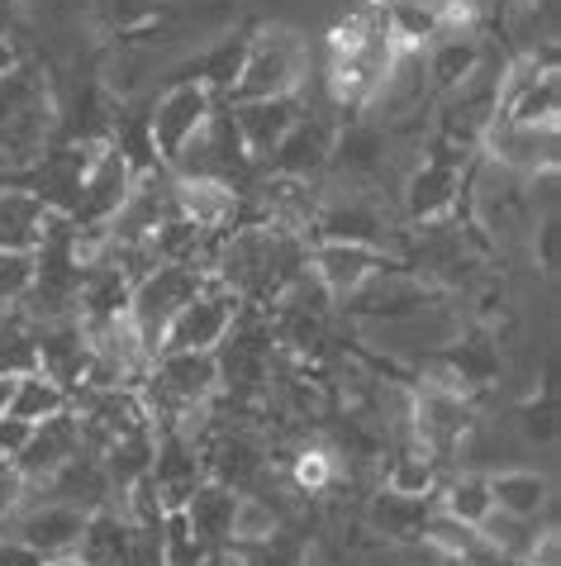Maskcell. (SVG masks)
Returning a JSON list of instances; mask_svg holds the SVG:
<instances>
[{
	"instance_id": "obj_37",
	"label": "cell",
	"mask_w": 561,
	"mask_h": 566,
	"mask_svg": "<svg viewBox=\"0 0 561 566\" xmlns=\"http://www.w3.org/2000/svg\"><path fill=\"white\" fill-rule=\"evenodd\" d=\"M29 286H34V253H6L0 248V310L24 305Z\"/></svg>"
},
{
	"instance_id": "obj_1",
	"label": "cell",
	"mask_w": 561,
	"mask_h": 566,
	"mask_svg": "<svg viewBox=\"0 0 561 566\" xmlns=\"http://www.w3.org/2000/svg\"><path fill=\"white\" fill-rule=\"evenodd\" d=\"M395 67L400 49L391 39L385 0H367L329 29V96L342 109H367L377 96H385Z\"/></svg>"
},
{
	"instance_id": "obj_45",
	"label": "cell",
	"mask_w": 561,
	"mask_h": 566,
	"mask_svg": "<svg viewBox=\"0 0 561 566\" xmlns=\"http://www.w3.org/2000/svg\"><path fill=\"white\" fill-rule=\"evenodd\" d=\"M14 62H20V49H14V39H10V34H0V76H6Z\"/></svg>"
},
{
	"instance_id": "obj_23",
	"label": "cell",
	"mask_w": 561,
	"mask_h": 566,
	"mask_svg": "<svg viewBox=\"0 0 561 566\" xmlns=\"http://www.w3.org/2000/svg\"><path fill=\"white\" fill-rule=\"evenodd\" d=\"M381 229H385L381 210L371 206V200H362L357 191L329 200V206L315 214V233H319V239H334V243H371V248H377Z\"/></svg>"
},
{
	"instance_id": "obj_15",
	"label": "cell",
	"mask_w": 561,
	"mask_h": 566,
	"mask_svg": "<svg viewBox=\"0 0 561 566\" xmlns=\"http://www.w3.org/2000/svg\"><path fill=\"white\" fill-rule=\"evenodd\" d=\"M305 115V101L300 96H267V101H233V138L247 163L267 167V157L280 148V138L295 129V119Z\"/></svg>"
},
{
	"instance_id": "obj_11",
	"label": "cell",
	"mask_w": 561,
	"mask_h": 566,
	"mask_svg": "<svg viewBox=\"0 0 561 566\" xmlns=\"http://www.w3.org/2000/svg\"><path fill=\"white\" fill-rule=\"evenodd\" d=\"M239 314H243L239 291H229L220 276H205V286H200L191 301L177 310V319L167 324L158 353H220V343L233 334Z\"/></svg>"
},
{
	"instance_id": "obj_12",
	"label": "cell",
	"mask_w": 561,
	"mask_h": 566,
	"mask_svg": "<svg viewBox=\"0 0 561 566\" xmlns=\"http://www.w3.org/2000/svg\"><path fill=\"white\" fill-rule=\"evenodd\" d=\"M134 163H129V153H124L115 138H105L100 153L91 157V167H86V177H82V191H76V206L67 214V224L72 229H110L119 210H124V200H129L134 191Z\"/></svg>"
},
{
	"instance_id": "obj_13",
	"label": "cell",
	"mask_w": 561,
	"mask_h": 566,
	"mask_svg": "<svg viewBox=\"0 0 561 566\" xmlns=\"http://www.w3.org/2000/svg\"><path fill=\"white\" fill-rule=\"evenodd\" d=\"M385 266H395L381 248L371 243H334V239H319L315 253H309V276L324 286L329 301H352L362 295L371 281H377Z\"/></svg>"
},
{
	"instance_id": "obj_25",
	"label": "cell",
	"mask_w": 561,
	"mask_h": 566,
	"mask_svg": "<svg viewBox=\"0 0 561 566\" xmlns=\"http://www.w3.org/2000/svg\"><path fill=\"white\" fill-rule=\"evenodd\" d=\"M233 505H239V491H233V485H224V481H210V476H205L191 495H186L181 514L191 518V528L214 547V553H220V547H229Z\"/></svg>"
},
{
	"instance_id": "obj_26",
	"label": "cell",
	"mask_w": 561,
	"mask_h": 566,
	"mask_svg": "<svg viewBox=\"0 0 561 566\" xmlns=\"http://www.w3.org/2000/svg\"><path fill=\"white\" fill-rule=\"evenodd\" d=\"M490 481V500L500 514L514 518H538L542 510L552 505V481L542 471H528V467H514V471H495Z\"/></svg>"
},
{
	"instance_id": "obj_9",
	"label": "cell",
	"mask_w": 561,
	"mask_h": 566,
	"mask_svg": "<svg viewBox=\"0 0 561 566\" xmlns=\"http://www.w3.org/2000/svg\"><path fill=\"white\" fill-rule=\"evenodd\" d=\"M495 109L514 124H557L561 129V82L552 53H519L495 76Z\"/></svg>"
},
{
	"instance_id": "obj_2",
	"label": "cell",
	"mask_w": 561,
	"mask_h": 566,
	"mask_svg": "<svg viewBox=\"0 0 561 566\" xmlns=\"http://www.w3.org/2000/svg\"><path fill=\"white\" fill-rule=\"evenodd\" d=\"M300 272H305L300 239L276 224H253L233 233L210 266V276H220L229 291H239V301H276Z\"/></svg>"
},
{
	"instance_id": "obj_39",
	"label": "cell",
	"mask_w": 561,
	"mask_h": 566,
	"mask_svg": "<svg viewBox=\"0 0 561 566\" xmlns=\"http://www.w3.org/2000/svg\"><path fill=\"white\" fill-rule=\"evenodd\" d=\"M334 452L329 448H305L300 458H295V467H290V476H295V485H300L305 495H319V491H329L334 485Z\"/></svg>"
},
{
	"instance_id": "obj_40",
	"label": "cell",
	"mask_w": 561,
	"mask_h": 566,
	"mask_svg": "<svg viewBox=\"0 0 561 566\" xmlns=\"http://www.w3.org/2000/svg\"><path fill=\"white\" fill-rule=\"evenodd\" d=\"M247 566H309V547L290 533H276V538L257 543V557L247 553Z\"/></svg>"
},
{
	"instance_id": "obj_5",
	"label": "cell",
	"mask_w": 561,
	"mask_h": 566,
	"mask_svg": "<svg viewBox=\"0 0 561 566\" xmlns=\"http://www.w3.org/2000/svg\"><path fill=\"white\" fill-rule=\"evenodd\" d=\"M472 157L476 148L457 144V138H447V134L433 138V148L419 157V167L404 181V214L414 224H443L462 206V191L472 181Z\"/></svg>"
},
{
	"instance_id": "obj_36",
	"label": "cell",
	"mask_w": 561,
	"mask_h": 566,
	"mask_svg": "<svg viewBox=\"0 0 561 566\" xmlns=\"http://www.w3.org/2000/svg\"><path fill=\"white\" fill-rule=\"evenodd\" d=\"M519 429L528 443H552L557 438V386H552V371L542 376V386L519 405Z\"/></svg>"
},
{
	"instance_id": "obj_22",
	"label": "cell",
	"mask_w": 561,
	"mask_h": 566,
	"mask_svg": "<svg viewBox=\"0 0 561 566\" xmlns=\"http://www.w3.org/2000/svg\"><path fill=\"white\" fill-rule=\"evenodd\" d=\"M57 219L62 214H53L34 191H24V186H0V248H6V253H34Z\"/></svg>"
},
{
	"instance_id": "obj_47",
	"label": "cell",
	"mask_w": 561,
	"mask_h": 566,
	"mask_svg": "<svg viewBox=\"0 0 561 566\" xmlns=\"http://www.w3.org/2000/svg\"><path fill=\"white\" fill-rule=\"evenodd\" d=\"M10 390H14V381H10V376H0V419H6V405H10Z\"/></svg>"
},
{
	"instance_id": "obj_14",
	"label": "cell",
	"mask_w": 561,
	"mask_h": 566,
	"mask_svg": "<svg viewBox=\"0 0 561 566\" xmlns=\"http://www.w3.org/2000/svg\"><path fill=\"white\" fill-rule=\"evenodd\" d=\"M414 438L419 443H428L438 458H452L466 433H472L476 423V410H472V396H462V390H447L438 381H424L414 396Z\"/></svg>"
},
{
	"instance_id": "obj_31",
	"label": "cell",
	"mask_w": 561,
	"mask_h": 566,
	"mask_svg": "<svg viewBox=\"0 0 561 566\" xmlns=\"http://www.w3.org/2000/svg\"><path fill=\"white\" fill-rule=\"evenodd\" d=\"M329 167H338L348 181H362V177H377L385 167V138L377 129H342L334 138V157Z\"/></svg>"
},
{
	"instance_id": "obj_43",
	"label": "cell",
	"mask_w": 561,
	"mask_h": 566,
	"mask_svg": "<svg viewBox=\"0 0 561 566\" xmlns=\"http://www.w3.org/2000/svg\"><path fill=\"white\" fill-rule=\"evenodd\" d=\"M24 491H29V485H24V476H20V471H14V462H6V458H0V524H6V518H10L14 510H20Z\"/></svg>"
},
{
	"instance_id": "obj_46",
	"label": "cell",
	"mask_w": 561,
	"mask_h": 566,
	"mask_svg": "<svg viewBox=\"0 0 561 566\" xmlns=\"http://www.w3.org/2000/svg\"><path fill=\"white\" fill-rule=\"evenodd\" d=\"M14 14H20V0H0V34L14 29Z\"/></svg>"
},
{
	"instance_id": "obj_29",
	"label": "cell",
	"mask_w": 561,
	"mask_h": 566,
	"mask_svg": "<svg viewBox=\"0 0 561 566\" xmlns=\"http://www.w3.org/2000/svg\"><path fill=\"white\" fill-rule=\"evenodd\" d=\"M158 562L162 566H210L214 547L191 528L181 510H162L158 518Z\"/></svg>"
},
{
	"instance_id": "obj_28",
	"label": "cell",
	"mask_w": 561,
	"mask_h": 566,
	"mask_svg": "<svg viewBox=\"0 0 561 566\" xmlns=\"http://www.w3.org/2000/svg\"><path fill=\"white\" fill-rule=\"evenodd\" d=\"M62 410H72V390L53 381L49 371H29L14 381L10 390V405H6V419H20V423H43Z\"/></svg>"
},
{
	"instance_id": "obj_35",
	"label": "cell",
	"mask_w": 561,
	"mask_h": 566,
	"mask_svg": "<svg viewBox=\"0 0 561 566\" xmlns=\"http://www.w3.org/2000/svg\"><path fill=\"white\" fill-rule=\"evenodd\" d=\"M253 471H262L257 448L247 443V438H224V443L210 452L205 476H210V481H224V485H233V491H239V485L253 476Z\"/></svg>"
},
{
	"instance_id": "obj_18",
	"label": "cell",
	"mask_w": 561,
	"mask_h": 566,
	"mask_svg": "<svg viewBox=\"0 0 561 566\" xmlns=\"http://www.w3.org/2000/svg\"><path fill=\"white\" fill-rule=\"evenodd\" d=\"M86 514L82 505H67V500H49V505L29 510L14 518V533L10 538L29 543L34 553H43L49 562H72L76 557V543H82L86 533Z\"/></svg>"
},
{
	"instance_id": "obj_27",
	"label": "cell",
	"mask_w": 561,
	"mask_h": 566,
	"mask_svg": "<svg viewBox=\"0 0 561 566\" xmlns=\"http://www.w3.org/2000/svg\"><path fill=\"white\" fill-rule=\"evenodd\" d=\"M438 467H443L438 452H433L428 443H419V438L410 433L400 443V452L391 458V471H385V491L428 500L433 491H438Z\"/></svg>"
},
{
	"instance_id": "obj_16",
	"label": "cell",
	"mask_w": 561,
	"mask_h": 566,
	"mask_svg": "<svg viewBox=\"0 0 561 566\" xmlns=\"http://www.w3.org/2000/svg\"><path fill=\"white\" fill-rule=\"evenodd\" d=\"M82 448H86L82 419H76V410H62V415H53V419L34 423L29 443L20 448V458H14V471L24 476V485H43V481H53L57 471L67 467Z\"/></svg>"
},
{
	"instance_id": "obj_19",
	"label": "cell",
	"mask_w": 561,
	"mask_h": 566,
	"mask_svg": "<svg viewBox=\"0 0 561 566\" xmlns=\"http://www.w3.org/2000/svg\"><path fill=\"white\" fill-rule=\"evenodd\" d=\"M334 138L338 129L329 119H319L315 109H305L300 119H295V129L280 138V148L267 157V167L276 171V177H286V181H315L324 167H329V157H334Z\"/></svg>"
},
{
	"instance_id": "obj_24",
	"label": "cell",
	"mask_w": 561,
	"mask_h": 566,
	"mask_svg": "<svg viewBox=\"0 0 561 566\" xmlns=\"http://www.w3.org/2000/svg\"><path fill=\"white\" fill-rule=\"evenodd\" d=\"M480 62H486V49H480L476 34H438L428 43V76L438 91H462L466 82L480 76Z\"/></svg>"
},
{
	"instance_id": "obj_8",
	"label": "cell",
	"mask_w": 561,
	"mask_h": 566,
	"mask_svg": "<svg viewBox=\"0 0 561 566\" xmlns=\"http://www.w3.org/2000/svg\"><path fill=\"white\" fill-rule=\"evenodd\" d=\"M205 276H210V272H205V266H195V262H158L148 276L134 281L129 324H134V334L144 338L148 353L162 348L167 324L177 319V310L191 301L200 286H205Z\"/></svg>"
},
{
	"instance_id": "obj_20",
	"label": "cell",
	"mask_w": 561,
	"mask_h": 566,
	"mask_svg": "<svg viewBox=\"0 0 561 566\" xmlns=\"http://www.w3.org/2000/svg\"><path fill=\"white\" fill-rule=\"evenodd\" d=\"M171 206H177L186 224H195L200 233H214L233 224V214H239V186L224 177H205V171H181L171 181Z\"/></svg>"
},
{
	"instance_id": "obj_44",
	"label": "cell",
	"mask_w": 561,
	"mask_h": 566,
	"mask_svg": "<svg viewBox=\"0 0 561 566\" xmlns=\"http://www.w3.org/2000/svg\"><path fill=\"white\" fill-rule=\"evenodd\" d=\"M0 566H57V562H49L43 553H34L29 543L6 538V533H0Z\"/></svg>"
},
{
	"instance_id": "obj_6",
	"label": "cell",
	"mask_w": 561,
	"mask_h": 566,
	"mask_svg": "<svg viewBox=\"0 0 561 566\" xmlns=\"http://www.w3.org/2000/svg\"><path fill=\"white\" fill-rule=\"evenodd\" d=\"M148 381L167 405V429H191L195 415L210 410V400L220 396V353H152Z\"/></svg>"
},
{
	"instance_id": "obj_48",
	"label": "cell",
	"mask_w": 561,
	"mask_h": 566,
	"mask_svg": "<svg viewBox=\"0 0 561 566\" xmlns=\"http://www.w3.org/2000/svg\"><path fill=\"white\" fill-rule=\"evenodd\" d=\"M57 566H76V562H57Z\"/></svg>"
},
{
	"instance_id": "obj_4",
	"label": "cell",
	"mask_w": 561,
	"mask_h": 566,
	"mask_svg": "<svg viewBox=\"0 0 561 566\" xmlns=\"http://www.w3.org/2000/svg\"><path fill=\"white\" fill-rule=\"evenodd\" d=\"M309 76V49L290 24H262L243 43L239 72H233V101H267V96H300Z\"/></svg>"
},
{
	"instance_id": "obj_41",
	"label": "cell",
	"mask_w": 561,
	"mask_h": 566,
	"mask_svg": "<svg viewBox=\"0 0 561 566\" xmlns=\"http://www.w3.org/2000/svg\"><path fill=\"white\" fill-rule=\"evenodd\" d=\"M533 262L542 276H557V266H561V224L552 210L533 224Z\"/></svg>"
},
{
	"instance_id": "obj_30",
	"label": "cell",
	"mask_w": 561,
	"mask_h": 566,
	"mask_svg": "<svg viewBox=\"0 0 561 566\" xmlns=\"http://www.w3.org/2000/svg\"><path fill=\"white\" fill-rule=\"evenodd\" d=\"M438 514L457 518V524H472L480 528L486 518L495 514V500H490V481L480 476V471H462V476H452L438 495Z\"/></svg>"
},
{
	"instance_id": "obj_21",
	"label": "cell",
	"mask_w": 561,
	"mask_h": 566,
	"mask_svg": "<svg viewBox=\"0 0 561 566\" xmlns=\"http://www.w3.org/2000/svg\"><path fill=\"white\" fill-rule=\"evenodd\" d=\"M72 562L76 566H138V524L115 505L91 510Z\"/></svg>"
},
{
	"instance_id": "obj_33",
	"label": "cell",
	"mask_w": 561,
	"mask_h": 566,
	"mask_svg": "<svg viewBox=\"0 0 561 566\" xmlns=\"http://www.w3.org/2000/svg\"><path fill=\"white\" fill-rule=\"evenodd\" d=\"M167 14V0H96V29L105 39H134Z\"/></svg>"
},
{
	"instance_id": "obj_17",
	"label": "cell",
	"mask_w": 561,
	"mask_h": 566,
	"mask_svg": "<svg viewBox=\"0 0 561 566\" xmlns=\"http://www.w3.org/2000/svg\"><path fill=\"white\" fill-rule=\"evenodd\" d=\"M205 481V458L195 452L191 433L181 429H162L158 433V452H152V471H148V485L158 495L162 510H181L186 495Z\"/></svg>"
},
{
	"instance_id": "obj_32",
	"label": "cell",
	"mask_w": 561,
	"mask_h": 566,
	"mask_svg": "<svg viewBox=\"0 0 561 566\" xmlns=\"http://www.w3.org/2000/svg\"><path fill=\"white\" fill-rule=\"evenodd\" d=\"M433 505L419 495H395V491H381L377 500H371V524H377L385 538H414L424 533Z\"/></svg>"
},
{
	"instance_id": "obj_38",
	"label": "cell",
	"mask_w": 561,
	"mask_h": 566,
	"mask_svg": "<svg viewBox=\"0 0 561 566\" xmlns=\"http://www.w3.org/2000/svg\"><path fill=\"white\" fill-rule=\"evenodd\" d=\"M29 371H43V353H39V338L29 334H0V376L20 381Z\"/></svg>"
},
{
	"instance_id": "obj_10",
	"label": "cell",
	"mask_w": 561,
	"mask_h": 566,
	"mask_svg": "<svg viewBox=\"0 0 561 566\" xmlns=\"http://www.w3.org/2000/svg\"><path fill=\"white\" fill-rule=\"evenodd\" d=\"M476 153H486L490 167H505V171H514V177H523V181L557 177L561 129L557 124H514V119H505L500 109H495L490 124L480 129Z\"/></svg>"
},
{
	"instance_id": "obj_7",
	"label": "cell",
	"mask_w": 561,
	"mask_h": 566,
	"mask_svg": "<svg viewBox=\"0 0 561 566\" xmlns=\"http://www.w3.org/2000/svg\"><path fill=\"white\" fill-rule=\"evenodd\" d=\"M210 119H214V86H205L200 76H186V82L167 86L148 115L152 157H158L162 167H181L186 148L210 129Z\"/></svg>"
},
{
	"instance_id": "obj_34",
	"label": "cell",
	"mask_w": 561,
	"mask_h": 566,
	"mask_svg": "<svg viewBox=\"0 0 561 566\" xmlns=\"http://www.w3.org/2000/svg\"><path fill=\"white\" fill-rule=\"evenodd\" d=\"M280 533V518L272 505H262L257 495H243L239 491V505H233V524H229V543L233 547H257Z\"/></svg>"
},
{
	"instance_id": "obj_42",
	"label": "cell",
	"mask_w": 561,
	"mask_h": 566,
	"mask_svg": "<svg viewBox=\"0 0 561 566\" xmlns=\"http://www.w3.org/2000/svg\"><path fill=\"white\" fill-rule=\"evenodd\" d=\"M523 566H561V533L557 528L533 533L523 547Z\"/></svg>"
},
{
	"instance_id": "obj_3",
	"label": "cell",
	"mask_w": 561,
	"mask_h": 566,
	"mask_svg": "<svg viewBox=\"0 0 561 566\" xmlns=\"http://www.w3.org/2000/svg\"><path fill=\"white\" fill-rule=\"evenodd\" d=\"M53 129H57V96L49 72L20 57L0 76V163L34 167L49 153Z\"/></svg>"
}]
</instances>
